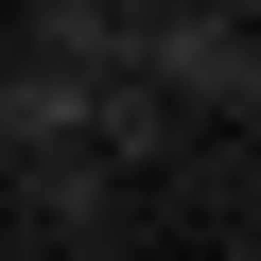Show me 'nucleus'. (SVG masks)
Listing matches in <instances>:
<instances>
[{
    "label": "nucleus",
    "mask_w": 261,
    "mask_h": 261,
    "mask_svg": "<svg viewBox=\"0 0 261 261\" xmlns=\"http://www.w3.org/2000/svg\"><path fill=\"white\" fill-rule=\"evenodd\" d=\"M0 209L53 226V244H122V226H140V209H122V174H105L87 140H18V157H0Z\"/></svg>",
    "instance_id": "2"
},
{
    "label": "nucleus",
    "mask_w": 261,
    "mask_h": 261,
    "mask_svg": "<svg viewBox=\"0 0 261 261\" xmlns=\"http://www.w3.org/2000/svg\"><path fill=\"white\" fill-rule=\"evenodd\" d=\"M226 18H261V0H226Z\"/></svg>",
    "instance_id": "6"
},
{
    "label": "nucleus",
    "mask_w": 261,
    "mask_h": 261,
    "mask_svg": "<svg viewBox=\"0 0 261 261\" xmlns=\"http://www.w3.org/2000/svg\"><path fill=\"white\" fill-rule=\"evenodd\" d=\"M174 140H192V105H174L157 70H87V157H105V174H157Z\"/></svg>",
    "instance_id": "3"
},
{
    "label": "nucleus",
    "mask_w": 261,
    "mask_h": 261,
    "mask_svg": "<svg viewBox=\"0 0 261 261\" xmlns=\"http://www.w3.org/2000/svg\"><path fill=\"white\" fill-rule=\"evenodd\" d=\"M122 70H157L192 122H261V18H226V0H122Z\"/></svg>",
    "instance_id": "1"
},
{
    "label": "nucleus",
    "mask_w": 261,
    "mask_h": 261,
    "mask_svg": "<svg viewBox=\"0 0 261 261\" xmlns=\"http://www.w3.org/2000/svg\"><path fill=\"white\" fill-rule=\"evenodd\" d=\"M18 140H87V70H53V53L0 70V157H18Z\"/></svg>",
    "instance_id": "4"
},
{
    "label": "nucleus",
    "mask_w": 261,
    "mask_h": 261,
    "mask_svg": "<svg viewBox=\"0 0 261 261\" xmlns=\"http://www.w3.org/2000/svg\"><path fill=\"white\" fill-rule=\"evenodd\" d=\"M35 53L53 70H122V0H35Z\"/></svg>",
    "instance_id": "5"
}]
</instances>
